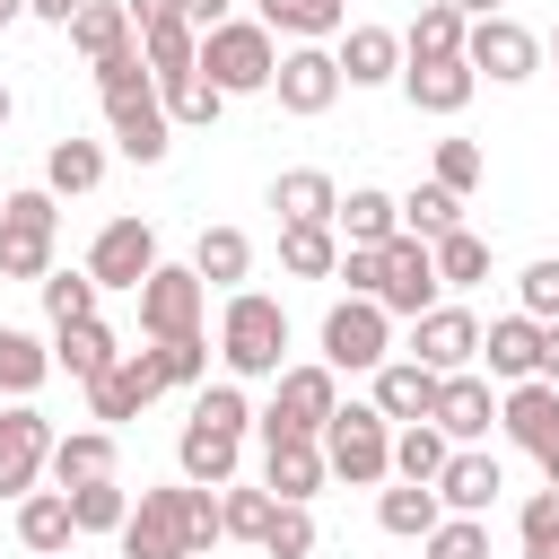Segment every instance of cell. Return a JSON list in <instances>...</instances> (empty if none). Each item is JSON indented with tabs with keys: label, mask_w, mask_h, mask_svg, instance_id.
<instances>
[{
	"label": "cell",
	"mask_w": 559,
	"mask_h": 559,
	"mask_svg": "<svg viewBox=\"0 0 559 559\" xmlns=\"http://www.w3.org/2000/svg\"><path fill=\"white\" fill-rule=\"evenodd\" d=\"M96 96H105V122H114V148L131 157V166H157L175 140V122H166V96H157V79H148V52L131 44L122 61H105L96 70Z\"/></svg>",
	"instance_id": "obj_1"
},
{
	"label": "cell",
	"mask_w": 559,
	"mask_h": 559,
	"mask_svg": "<svg viewBox=\"0 0 559 559\" xmlns=\"http://www.w3.org/2000/svg\"><path fill=\"white\" fill-rule=\"evenodd\" d=\"M245 428H253L245 393H236V384H201V402H192V419H183V437H175L183 480H192V489H227V480H236V454H245Z\"/></svg>",
	"instance_id": "obj_2"
},
{
	"label": "cell",
	"mask_w": 559,
	"mask_h": 559,
	"mask_svg": "<svg viewBox=\"0 0 559 559\" xmlns=\"http://www.w3.org/2000/svg\"><path fill=\"white\" fill-rule=\"evenodd\" d=\"M122 559H201V489L192 480L140 489L122 524Z\"/></svg>",
	"instance_id": "obj_3"
},
{
	"label": "cell",
	"mask_w": 559,
	"mask_h": 559,
	"mask_svg": "<svg viewBox=\"0 0 559 559\" xmlns=\"http://www.w3.org/2000/svg\"><path fill=\"white\" fill-rule=\"evenodd\" d=\"M218 358H227V376H288V314H280V297H262V288H236L227 297V323H218Z\"/></svg>",
	"instance_id": "obj_4"
},
{
	"label": "cell",
	"mask_w": 559,
	"mask_h": 559,
	"mask_svg": "<svg viewBox=\"0 0 559 559\" xmlns=\"http://www.w3.org/2000/svg\"><path fill=\"white\" fill-rule=\"evenodd\" d=\"M201 79H210L218 96H262V87L280 79V44H271V26H262V17H227V26H210V35H201Z\"/></svg>",
	"instance_id": "obj_5"
},
{
	"label": "cell",
	"mask_w": 559,
	"mask_h": 559,
	"mask_svg": "<svg viewBox=\"0 0 559 559\" xmlns=\"http://www.w3.org/2000/svg\"><path fill=\"white\" fill-rule=\"evenodd\" d=\"M323 463H332L349 489H376V480L393 472V419H384L376 402L332 411V428H323Z\"/></svg>",
	"instance_id": "obj_6"
},
{
	"label": "cell",
	"mask_w": 559,
	"mask_h": 559,
	"mask_svg": "<svg viewBox=\"0 0 559 559\" xmlns=\"http://www.w3.org/2000/svg\"><path fill=\"white\" fill-rule=\"evenodd\" d=\"M52 236H61V210L44 183L9 192L0 210V280H52Z\"/></svg>",
	"instance_id": "obj_7"
},
{
	"label": "cell",
	"mask_w": 559,
	"mask_h": 559,
	"mask_svg": "<svg viewBox=\"0 0 559 559\" xmlns=\"http://www.w3.org/2000/svg\"><path fill=\"white\" fill-rule=\"evenodd\" d=\"M384 358H393V314L376 297H341L323 314V367L332 376H376Z\"/></svg>",
	"instance_id": "obj_8"
},
{
	"label": "cell",
	"mask_w": 559,
	"mask_h": 559,
	"mask_svg": "<svg viewBox=\"0 0 559 559\" xmlns=\"http://www.w3.org/2000/svg\"><path fill=\"white\" fill-rule=\"evenodd\" d=\"M437 245L428 236H393V245H376V306L384 314H437Z\"/></svg>",
	"instance_id": "obj_9"
},
{
	"label": "cell",
	"mask_w": 559,
	"mask_h": 559,
	"mask_svg": "<svg viewBox=\"0 0 559 559\" xmlns=\"http://www.w3.org/2000/svg\"><path fill=\"white\" fill-rule=\"evenodd\" d=\"M201 306H210V280L192 262H157L140 280V332L148 341H201Z\"/></svg>",
	"instance_id": "obj_10"
},
{
	"label": "cell",
	"mask_w": 559,
	"mask_h": 559,
	"mask_svg": "<svg viewBox=\"0 0 559 559\" xmlns=\"http://www.w3.org/2000/svg\"><path fill=\"white\" fill-rule=\"evenodd\" d=\"M332 411H341V376L314 358V367H288V376H280V393H271V411H262L253 428H262V437H323Z\"/></svg>",
	"instance_id": "obj_11"
},
{
	"label": "cell",
	"mask_w": 559,
	"mask_h": 559,
	"mask_svg": "<svg viewBox=\"0 0 559 559\" xmlns=\"http://www.w3.org/2000/svg\"><path fill=\"white\" fill-rule=\"evenodd\" d=\"M52 419L35 402H9L0 411V498H35V472H52Z\"/></svg>",
	"instance_id": "obj_12"
},
{
	"label": "cell",
	"mask_w": 559,
	"mask_h": 559,
	"mask_svg": "<svg viewBox=\"0 0 559 559\" xmlns=\"http://www.w3.org/2000/svg\"><path fill=\"white\" fill-rule=\"evenodd\" d=\"M157 271V227L148 218H105L96 227V245H87V280L96 288H131L140 297V280Z\"/></svg>",
	"instance_id": "obj_13"
},
{
	"label": "cell",
	"mask_w": 559,
	"mask_h": 559,
	"mask_svg": "<svg viewBox=\"0 0 559 559\" xmlns=\"http://www.w3.org/2000/svg\"><path fill=\"white\" fill-rule=\"evenodd\" d=\"M166 393V367H157V349H122L96 384H87V411H96V428H122V419H140L148 402Z\"/></svg>",
	"instance_id": "obj_14"
},
{
	"label": "cell",
	"mask_w": 559,
	"mask_h": 559,
	"mask_svg": "<svg viewBox=\"0 0 559 559\" xmlns=\"http://www.w3.org/2000/svg\"><path fill=\"white\" fill-rule=\"evenodd\" d=\"M463 61H472V70H489L498 87H515V79H533V70H542V35H533L524 17H472Z\"/></svg>",
	"instance_id": "obj_15"
},
{
	"label": "cell",
	"mask_w": 559,
	"mask_h": 559,
	"mask_svg": "<svg viewBox=\"0 0 559 559\" xmlns=\"http://www.w3.org/2000/svg\"><path fill=\"white\" fill-rule=\"evenodd\" d=\"M271 87H280V105H288V114H306V122H314V114H332V96H341L349 79H341V52L297 44V52H280V79H271Z\"/></svg>",
	"instance_id": "obj_16"
},
{
	"label": "cell",
	"mask_w": 559,
	"mask_h": 559,
	"mask_svg": "<svg viewBox=\"0 0 559 559\" xmlns=\"http://www.w3.org/2000/svg\"><path fill=\"white\" fill-rule=\"evenodd\" d=\"M411 358L437 367V376H463V367L480 358V314H472V306H437V314H419V323H411Z\"/></svg>",
	"instance_id": "obj_17"
},
{
	"label": "cell",
	"mask_w": 559,
	"mask_h": 559,
	"mask_svg": "<svg viewBox=\"0 0 559 559\" xmlns=\"http://www.w3.org/2000/svg\"><path fill=\"white\" fill-rule=\"evenodd\" d=\"M323 437H262V489L271 498H288V507H306L314 489H323Z\"/></svg>",
	"instance_id": "obj_18"
},
{
	"label": "cell",
	"mask_w": 559,
	"mask_h": 559,
	"mask_svg": "<svg viewBox=\"0 0 559 559\" xmlns=\"http://www.w3.org/2000/svg\"><path fill=\"white\" fill-rule=\"evenodd\" d=\"M472 87H480V70H472L463 52H454V61H402V96H411V114H463Z\"/></svg>",
	"instance_id": "obj_19"
},
{
	"label": "cell",
	"mask_w": 559,
	"mask_h": 559,
	"mask_svg": "<svg viewBox=\"0 0 559 559\" xmlns=\"http://www.w3.org/2000/svg\"><path fill=\"white\" fill-rule=\"evenodd\" d=\"M437 393H445V376L419 367V358H384V367H376V411L402 419V428H411V419H437Z\"/></svg>",
	"instance_id": "obj_20"
},
{
	"label": "cell",
	"mask_w": 559,
	"mask_h": 559,
	"mask_svg": "<svg viewBox=\"0 0 559 559\" xmlns=\"http://www.w3.org/2000/svg\"><path fill=\"white\" fill-rule=\"evenodd\" d=\"M498 489H507V472H498V454H480V445H454L445 472H437V498H445L454 515H489Z\"/></svg>",
	"instance_id": "obj_21"
},
{
	"label": "cell",
	"mask_w": 559,
	"mask_h": 559,
	"mask_svg": "<svg viewBox=\"0 0 559 559\" xmlns=\"http://www.w3.org/2000/svg\"><path fill=\"white\" fill-rule=\"evenodd\" d=\"M271 210H280V227H332L341 218V183L323 166H288L271 183Z\"/></svg>",
	"instance_id": "obj_22"
},
{
	"label": "cell",
	"mask_w": 559,
	"mask_h": 559,
	"mask_svg": "<svg viewBox=\"0 0 559 559\" xmlns=\"http://www.w3.org/2000/svg\"><path fill=\"white\" fill-rule=\"evenodd\" d=\"M498 428H507L524 454H550V445H559V384H542V376L515 384V393L498 402Z\"/></svg>",
	"instance_id": "obj_23"
},
{
	"label": "cell",
	"mask_w": 559,
	"mask_h": 559,
	"mask_svg": "<svg viewBox=\"0 0 559 559\" xmlns=\"http://www.w3.org/2000/svg\"><path fill=\"white\" fill-rule=\"evenodd\" d=\"M480 358H489V376L533 384V376H542V323H533V314H498V323L480 332Z\"/></svg>",
	"instance_id": "obj_24"
},
{
	"label": "cell",
	"mask_w": 559,
	"mask_h": 559,
	"mask_svg": "<svg viewBox=\"0 0 559 559\" xmlns=\"http://www.w3.org/2000/svg\"><path fill=\"white\" fill-rule=\"evenodd\" d=\"M140 52H148V79L175 87V79L201 70V26H192V17H148V26H140Z\"/></svg>",
	"instance_id": "obj_25"
},
{
	"label": "cell",
	"mask_w": 559,
	"mask_h": 559,
	"mask_svg": "<svg viewBox=\"0 0 559 559\" xmlns=\"http://www.w3.org/2000/svg\"><path fill=\"white\" fill-rule=\"evenodd\" d=\"M489 419H498V393H489V376H445V393H437V428L454 437V445H472V437H489Z\"/></svg>",
	"instance_id": "obj_26"
},
{
	"label": "cell",
	"mask_w": 559,
	"mask_h": 559,
	"mask_svg": "<svg viewBox=\"0 0 559 559\" xmlns=\"http://www.w3.org/2000/svg\"><path fill=\"white\" fill-rule=\"evenodd\" d=\"M70 44L87 52V70L122 61V52H131V0H87V9L70 17Z\"/></svg>",
	"instance_id": "obj_27"
},
{
	"label": "cell",
	"mask_w": 559,
	"mask_h": 559,
	"mask_svg": "<svg viewBox=\"0 0 559 559\" xmlns=\"http://www.w3.org/2000/svg\"><path fill=\"white\" fill-rule=\"evenodd\" d=\"M341 79H349V87L402 79V35H393V26H349V35H341Z\"/></svg>",
	"instance_id": "obj_28"
},
{
	"label": "cell",
	"mask_w": 559,
	"mask_h": 559,
	"mask_svg": "<svg viewBox=\"0 0 559 559\" xmlns=\"http://www.w3.org/2000/svg\"><path fill=\"white\" fill-rule=\"evenodd\" d=\"M114 358H122V341H114V332H105L96 314H87V323H61V332H52V367H61V376H79V384H96V376H105Z\"/></svg>",
	"instance_id": "obj_29"
},
{
	"label": "cell",
	"mask_w": 559,
	"mask_h": 559,
	"mask_svg": "<svg viewBox=\"0 0 559 559\" xmlns=\"http://www.w3.org/2000/svg\"><path fill=\"white\" fill-rule=\"evenodd\" d=\"M17 542L26 550H70L79 542V515H70V489H35V498H17Z\"/></svg>",
	"instance_id": "obj_30"
},
{
	"label": "cell",
	"mask_w": 559,
	"mask_h": 559,
	"mask_svg": "<svg viewBox=\"0 0 559 559\" xmlns=\"http://www.w3.org/2000/svg\"><path fill=\"white\" fill-rule=\"evenodd\" d=\"M463 35H472V17H463L454 0H428V9L411 17V35H402V61H454Z\"/></svg>",
	"instance_id": "obj_31"
},
{
	"label": "cell",
	"mask_w": 559,
	"mask_h": 559,
	"mask_svg": "<svg viewBox=\"0 0 559 559\" xmlns=\"http://www.w3.org/2000/svg\"><path fill=\"white\" fill-rule=\"evenodd\" d=\"M52 480H61V489L114 480V428H70V437L52 445Z\"/></svg>",
	"instance_id": "obj_32"
},
{
	"label": "cell",
	"mask_w": 559,
	"mask_h": 559,
	"mask_svg": "<svg viewBox=\"0 0 559 559\" xmlns=\"http://www.w3.org/2000/svg\"><path fill=\"white\" fill-rule=\"evenodd\" d=\"M332 227H341L349 245H393V236H402V201H393V192H376V183H358V192L341 201V218H332Z\"/></svg>",
	"instance_id": "obj_33"
},
{
	"label": "cell",
	"mask_w": 559,
	"mask_h": 559,
	"mask_svg": "<svg viewBox=\"0 0 559 559\" xmlns=\"http://www.w3.org/2000/svg\"><path fill=\"white\" fill-rule=\"evenodd\" d=\"M376 524H384V533H402V542H428V533L445 524V498H437V489H419V480H402V489H384V498H376Z\"/></svg>",
	"instance_id": "obj_34"
},
{
	"label": "cell",
	"mask_w": 559,
	"mask_h": 559,
	"mask_svg": "<svg viewBox=\"0 0 559 559\" xmlns=\"http://www.w3.org/2000/svg\"><path fill=\"white\" fill-rule=\"evenodd\" d=\"M52 376V349L35 341V332H17V323H0V393L9 402H35V384Z\"/></svg>",
	"instance_id": "obj_35"
},
{
	"label": "cell",
	"mask_w": 559,
	"mask_h": 559,
	"mask_svg": "<svg viewBox=\"0 0 559 559\" xmlns=\"http://www.w3.org/2000/svg\"><path fill=\"white\" fill-rule=\"evenodd\" d=\"M262 26L271 35H297V44H323L349 26V0H262Z\"/></svg>",
	"instance_id": "obj_36"
},
{
	"label": "cell",
	"mask_w": 559,
	"mask_h": 559,
	"mask_svg": "<svg viewBox=\"0 0 559 559\" xmlns=\"http://www.w3.org/2000/svg\"><path fill=\"white\" fill-rule=\"evenodd\" d=\"M192 271H201L210 288H236V280L253 271V236H245V227H201V245H192Z\"/></svg>",
	"instance_id": "obj_37"
},
{
	"label": "cell",
	"mask_w": 559,
	"mask_h": 559,
	"mask_svg": "<svg viewBox=\"0 0 559 559\" xmlns=\"http://www.w3.org/2000/svg\"><path fill=\"white\" fill-rule=\"evenodd\" d=\"M445 454H454V437H445L437 419H411V428L393 437V472H402V480H419V489H437Z\"/></svg>",
	"instance_id": "obj_38"
},
{
	"label": "cell",
	"mask_w": 559,
	"mask_h": 559,
	"mask_svg": "<svg viewBox=\"0 0 559 559\" xmlns=\"http://www.w3.org/2000/svg\"><path fill=\"white\" fill-rule=\"evenodd\" d=\"M105 183V148L96 140H52V157H44V192L61 201V192H96Z\"/></svg>",
	"instance_id": "obj_39"
},
{
	"label": "cell",
	"mask_w": 559,
	"mask_h": 559,
	"mask_svg": "<svg viewBox=\"0 0 559 559\" xmlns=\"http://www.w3.org/2000/svg\"><path fill=\"white\" fill-rule=\"evenodd\" d=\"M280 271L332 280V271H341V227H280Z\"/></svg>",
	"instance_id": "obj_40"
},
{
	"label": "cell",
	"mask_w": 559,
	"mask_h": 559,
	"mask_svg": "<svg viewBox=\"0 0 559 559\" xmlns=\"http://www.w3.org/2000/svg\"><path fill=\"white\" fill-rule=\"evenodd\" d=\"M454 227H463V192L419 183V192L402 201V236H428V245H437V236H454Z\"/></svg>",
	"instance_id": "obj_41"
},
{
	"label": "cell",
	"mask_w": 559,
	"mask_h": 559,
	"mask_svg": "<svg viewBox=\"0 0 559 559\" xmlns=\"http://www.w3.org/2000/svg\"><path fill=\"white\" fill-rule=\"evenodd\" d=\"M437 280H445V288H472V280H489V236H472V227L437 236Z\"/></svg>",
	"instance_id": "obj_42"
},
{
	"label": "cell",
	"mask_w": 559,
	"mask_h": 559,
	"mask_svg": "<svg viewBox=\"0 0 559 559\" xmlns=\"http://www.w3.org/2000/svg\"><path fill=\"white\" fill-rule=\"evenodd\" d=\"M70 515H79V533H122L131 498H122V480H87V489H70Z\"/></svg>",
	"instance_id": "obj_43"
},
{
	"label": "cell",
	"mask_w": 559,
	"mask_h": 559,
	"mask_svg": "<svg viewBox=\"0 0 559 559\" xmlns=\"http://www.w3.org/2000/svg\"><path fill=\"white\" fill-rule=\"evenodd\" d=\"M157 96H166V122H183V131H210V122H218V105H227L201 70H192V79H175V87H157Z\"/></svg>",
	"instance_id": "obj_44"
},
{
	"label": "cell",
	"mask_w": 559,
	"mask_h": 559,
	"mask_svg": "<svg viewBox=\"0 0 559 559\" xmlns=\"http://www.w3.org/2000/svg\"><path fill=\"white\" fill-rule=\"evenodd\" d=\"M96 297H105V288H96L87 271H52V280H44V314H52V332H61V323H87Z\"/></svg>",
	"instance_id": "obj_45"
},
{
	"label": "cell",
	"mask_w": 559,
	"mask_h": 559,
	"mask_svg": "<svg viewBox=\"0 0 559 559\" xmlns=\"http://www.w3.org/2000/svg\"><path fill=\"white\" fill-rule=\"evenodd\" d=\"M271 507H280L271 489H236V480H227V498H218V515H227V542H262V533H271Z\"/></svg>",
	"instance_id": "obj_46"
},
{
	"label": "cell",
	"mask_w": 559,
	"mask_h": 559,
	"mask_svg": "<svg viewBox=\"0 0 559 559\" xmlns=\"http://www.w3.org/2000/svg\"><path fill=\"white\" fill-rule=\"evenodd\" d=\"M253 550H262V559H306V550H314V515L280 498V507H271V533H262Z\"/></svg>",
	"instance_id": "obj_47"
},
{
	"label": "cell",
	"mask_w": 559,
	"mask_h": 559,
	"mask_svg": "<svg viewBox=\"0 0 559 559\" xmlns=\"http://www.w3.org/2000/svg\"><path fill=\"white\" fill-rule=\"evenodd\" d=\"M428 559H489V524L480 515H445L428 533Z\"/></svg>",
	"instance_id": "obj_48"
},
{
	"label": "cell",
	"mask_w": 559,
	"mask_h": 559,
	"mask_svg": "<svg viewBox=\"0 0 559 559\" xmlns=\"http://www.w3.org/2000/svg\"><path fill=\"white\" fill-rule=\"evenodd\" d=\"M515 314H533V323H559V262H533V271L515 280Z\"/></svg>",
	"instance_id": "obj_49"
},
{
	"label": "cell",
	"mask_w": 559,
	"mask_h": 559,
	"mask_svg": "<svg viewBox=\"0 0 559 559\" xmlns=\"http://www.w3.org/2000/svg\"><path fill=\"white\" fill-rule=\"evenodd\" d=\"M480 175H489V157H480L472 140H437V183H445V192H472Z\"/></svg>",
	"instance_id": "obj_50"
},
{
	"label": "cell",
	"mask_w": 559,
	"mask_h": 559,
	"mask_svg": "<svg viewBox=\"0 0 559 559\" xmlns=\"http://www.w3.org/2000/svg\"><path fill=\"white\" fill-rule=\"evenodd\" d=\"M515 533H524V550H559V489H533L524 515H515Z\"/></svg>",
	"instance_id": "obj_51"
},
{
	"label": "cell",
	"mask_w": 559,
	"mask_h": 559,
	"mask_svg": "<svg viewBox=\"0 0 559 559\" xmlns=\"http://www.w3.org/2000/svg\"><path fill=\"white\" fill-rule=\"evenodd\" d=\"M157 367H166V384H201L210 349H201V341H157Z\"/></svg>",
	"instance_id": "obj_52"
},
{
	"label": "cell",
	"mask_w": 559,
	"mask_h": 559,
	"mask_svg": "<svg viewBox=\"0 0 559 559\" xmlns=\"http://www.w3.org/2000/svg\"><path fill=\"white\" fill-rule=\"evenodd\" d=\"M341 280H349V297H376V245H349L341 253Z\"/></svg>",
	"instance_id": "obj_53"
},
{
	"label": "cell",
	"mask_w": 559,
	"mask_h": 559,
	"mask_svg": "<svg viewBox=\"0 0 559 559\" xmlns=\"http://www.w3.org/2000/svg\"><path fill=\"white\" fill-rule=\"evenodd\" d=\"M87 0H26V17H44V26H70Z\"/></svg>",
	"instance_id": "obj_54"
},
{
	"label": "cell",
	"mask_w": 559,
	"mask_h": 559,
	"mask_svg": "<svg viewBox=\"0 0 559 559\" xmlns=\"http://www.w3.org/2000/svg\"><path fill=\"white\" fill-rule=\"evenodd\" d=\"M183 17H192V26L210 35V26H227V0H183Z\"/></svg>",
	"instance_id": "obj_55"
},
{
	"label": "cell",
	"mask_w": 559,
	"mask_h": 559,
	"mask_svg": "<svg viewBox=\"0 0 559 559\" xmlns=\"http://www.w3.org/2000/svg\"><path fill=\"white\" fill-rule=\"evenodd\" d=\"M148 17H183V0H131V26H148Z\"/></svg>",
	"instance_id": "obj_56"
},
{
	"label": "cell",
	"mask_w": 559,
	"mask_h": 559,
	"mask_svg": "<svg viewBox=\"0 0 559 559\" xmlns=\"http://www.w3.org/2000/svg\"><path fill=\"white\" fill-rule=\"evenodd\" d=\"M542 384H559V323H542Z\"/></svg>",
	"instance_id": "obj_57"
},
{
	"label": "cell",
	"mask_w": 559,
	"mask_h": 559,
	"mask_svg": "<svg viewBox=\"0 0 559 559\" xmlns=\"http://www.w3.org/2000/svg\"><path fill=\"white\" fill-rule=\"evenodd\" d=\"M463 17H507V0H454Z\"/></svg>",
	"instance_id": "obj_58"
},
{
	"label": "cell",
	"mask_w": 559,
	"mask_h": 559,
	"mask_svg": "<svg viewBox=\"0 0 559 559\" xmlns=\"http://www.w3.org/2000/svg\"><path fill=\"white\" fill-rule=\"evenodd\" d=\"M542 480H550V489H559V445H550V454H542Z\"/></svg>",
	"instance_id": "obj_59"
},
{
	"label": "cell",
	"mask_w": 559,
	"mask_h": 559,
	"mask_svg": "<svg viewBox=\"0 0 559 559\" xmlns=\"http://www.w3.org/2000/svg\"><path fill=\"white\" fill-rule=\"evenodd\" d=\"M9 114H17V96H9V79H0V122H9Z\"/></svg>",
	"instance_id": "obj_60"
},
{
	"label": "cell",
	"mask_w": 559,
	"mask_h": 559,
	"mask_svg": "<svg viewBox=\"0 0 559 559\" xmlns=\"http://www.w3.org/2000/svg\"><path fill=\"white\" fill-rule=\"evenodd\" d=\"M9 17H26V0H0V26H9Z\"/></svg>",
	"instance_id": "obj_61"
},
{
	"label": "cell",
	"mask_w": 559,
	"mask_h": 559,
	"mask_svg": "<svg viewBox=\"0 0 559 559\" xmlns=\"http://www.w3.org/2000/svg\"><path fill=\"white\" fill-rule=\"evenodd\" d=\"M542 52H550V61H559V26H550V44H542Z\"/></svg>",
	"instance_id": "obj_62"
},
{
	"label": "cell",
	"mask_w": 559,
	"mask_h": 559,
	"mask_svg": "<svg viewBox=\"0 0 559 559\" xmlns=\"http://www.w3.org/2000/svg\"><path fill=\"white\" fill-rule=\"evenodd\" d=\"M524 559H559V550H524Z\"/></svg>",
	"instance_id": "obj_63"
},
{
	"label": "cell",
	"mask_w": 559,
	"mask_h": 559,
	"mask_svg": "<svg viewBox=\"0 0 559 559\" xmlns=\"http://www.w3.org/2000/svg\"><path fill=\"white\" fill-rule=\"evenodd\" d=\"M0 210H9V192H0Z\"/></svg>",
	"instance_id": "obj_64"
}]
</instances>
